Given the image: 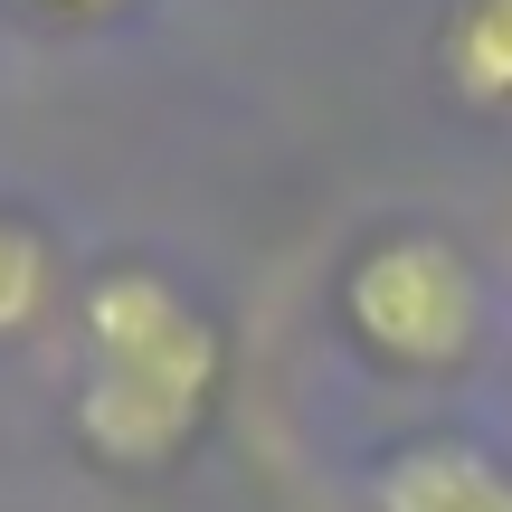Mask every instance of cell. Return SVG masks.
Wrapping results in <instances>:
<instances>
[{"label":"cell","instance_id":"obj_1","mask_svg":"<svg viewBox=\"0 0 512 512\" xmlns=\"http://www.w3.org/2000/svg\"><path fill=\"white\" fill-rule=\"evenodd\" d=\"M219 370H228L219 323L162 266L86 275V370H76L67 427L105 475L181 465L219 408Z\"/></svg>","mask_w":512,"mask_h":512},{"label":"cell","instance_id":"obj_2","mask_svg":"<svg viewBox=\"0 0 512 512\" xmlns=\"http://www.w3.org/2000/svg\"><path fill=\"white\" fill-rule=\"evenodd\" d=\"M342 332L399 380H456L484 351V275L475 256L437 228H380L351 247L342 285Z\"/></svg>","mask_w":512,"mask_h":512},{"label":"cell","instance_id":"obj_3","mask_svg":"<svg viewBox=\"0 0 512 512\" xmlns=\"http://www.w3.org/2000/svg\"><path fill=\"white\" fill-rule=\"evenodd\" d=\"M370 512H512V456L484 437H418L370 475Z\"/></svg>","mask_w":512,"mask_h":512},{"label":"cell","instance_id":"obj_4","mask_svg":"<svg viewBox=\"0 0 512 512\" xmlns=\"http://www.w3.org/2000/svg\"><path fill=\"white\" fill-rule=\"evenodd\" d=\"M437 67L456 86V105L512 114V0H456L437 29Z\"/></svg>","mask_w":512,"mask_h":512},{"label":"cell","instance_id":"obj_5","mask_svg":"<svg viewBox=\"0 0 512 512\" xmlns=\"http://www.w3.org/2000/svg\"><path fill=\"white\" fill-rule=\"evenodd\" d=\"M48 304H57V247L38 238L19 209H0V342L38 332Z\"/></svg>","mask_w":512,"mask_h":512},{"label":"cell","instance_id":"obj_6","mask_svg":"<svg viewBox=\"0 0 512 512\" xmlns=\"http://www.w3.org/2000/svg\"><path fill=\"white\" fill-rule=\"evenodd\" d=\"M19 10H48V19H114V10H133V0H19Z\"/></svg>","mask_w":512,"mask_h":512}]
</instances>
